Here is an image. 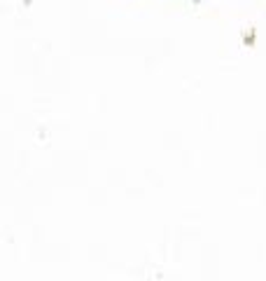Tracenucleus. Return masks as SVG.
<instances>
[]
</instances>
